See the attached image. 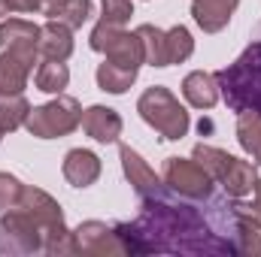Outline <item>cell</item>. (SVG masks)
Segmentation results:
<instances>
[{
	"label": "cell",
	"mask_w": 261,
	"mask_h": 257,
	"mask_svg": "<svg viewBox=\"0 0 261 257\" xmlns=\"http://www.w3.org/2000/svg\"><path fill=\"white\" fill-rule=\"evenodd\" d=\"M140 203L130 224H116L125 254H237V218L228 200H210L203 209L164 188Z\"/></svg>",
	"instance_id": "1"
},
{
	"label": "cell",
	"mask_w": 261,
	"mask_h": 257,
	"mask_svg": "<svg viewBox=\"0 0 261 257\" xmlns=\"http://www.w3.org/2000/svg\"><path fill=\"white\" fill-rule=\"evenodd\" d=\"M219 97L231 112H261V40L246 46L243 55L225 70L213 73Z\"/></svg>",
	"instance_id": "2"
},
{
	"label": "cell",
	"mask_w": 261,
	"mask_h": 257,
	"mask_svg": "<svg viewBox=\"0 0 261 257\" xmlns=\"http://www.w3.org/2000/svg\"><path fill=\"white\" fill-rule=\"evenodd\" d=\"M137 112L140 118L149 124L152 130L161 133V139H182L189 127H192V118L186 112V106L161 85L155 88H146L137 100Z\"/></svg>",
	"instance_id": "3"
},
{
	"label": "cell",
	"mask_w": 261,
	"mask_h": 257,
	"mask_svg": "<svg viewBox=\"0 0 261 257\" xmlns=\"http://www.w3.org/2000/svg\"><path fill=\"white\" fill-rule=\"evenodd\" d=\"M79 121H82L79 100L67 97V94H58L55 100H49L43 106H34L28 112L24 127L37 139H61V136H67V133H73L79 127Z\"/></svg>",
	"instance_id": "4"
},
{
	"label": "cell",
	"mask_w": 261,
	"mask_h": 257,
	"mask_svg": "<svg viewBox=\"0 0 261 257\" xmlns=\"http://www.w3.org/2000/svg\"><path fill=\"white\" fill-rule=\"evenodd\" d=\"M0 251H9V254L43 251V227L24 206L6 209L0 215Z\"/></svg>",
	"instance_id": "5"
},
{
	"label": "cell",
	"mask_w": 261,
	"mask_h": 257,
	"mask_svg": "<svg viewBox=\"0 0 261 257\" xmlns=\"http://www.w3.org/2000/svg\"><path fill=\"white\" fill-rule=\"evenodd\" d=\"M164 185L176 197L186 200H210L213 197V176L197 164L195 157H167L164 164Z\"/></svg>",
	"instance_id": "6"
},
{
	"label": "cell",
	"mask_w": 261,
	"mask_h": 257,
	"mask_svg": "<svg viewBox=\"0 0 261 257\" xmlns=\"http://www.w3.org/2000/svg\"><path fill=\"white\" fill-rule=\"evenodd\" d=\"M73 239H76V254H125L116 227L103 221H82L73 230Z\"/></svg>",
	"instance_id": "7"
},
{
	"label": "cell",
	"mask_w": 261,
	"mask_h": 257,
	"mask_svg": "<svg viewBox=\"0 0 261 257\" xmlns=\"http://www.w3.org/2000/svg\"><path fill=\"white\" fill-rule=\"evenodd\" d=\"M119 157H122V170H125V176H128L130 188L134 194L140 197V200H146V197H152V194H161L167 185L155 176V170L130 148V145H119Z\"/></svg>",
	"instance_id": "8"
},
{
	"label": "cell",
	"mask_w": 261,
	"mask_h": 257,
	"mask_svg": "<svg viewBox=\"0 0 261 257\" xmlns=\"http://www.w3.org/2000/svg\"><path fill=\"white\" fill-rule=\"evenodd\" d=\"M34 64H37V58H31V55L0 49V94H21L28 88Z\"/></svg>",
	"instance_id": "9"
},
{
	"label": "cell",
	"mask_w": 261,
	"mask_h": 257,
	"mask_svg": "<svg viewBox=\"0 0 261 257\" xmlns=\"http://www.w3.org/2000/svg\"><path fill=\"white\" fill-rule=\"evenodd\" d=\"M0 49H12V52L40 58V27L24 18L0 21Z\"/></svg>",
	"instance_id": "10"
},
{
	"label": "cell",
	"mask_w": 261,
	"mask_h": 257,
	"mask_svg": "<svg viewBox=\"0 0 261 257\" xmlns=\"http://www.w3.org/2000/svg\"><path fill=\"white\" fill-rule=\"evenodd\" d=\"M100 157L88 148H70L64 154V179L73 185V188H91L97 179H100Z\"/></svg>",
	"instance_id": "11"
},
{
	"label": "cell",
	"mask_w": 261,
	"mask_h": 257,
	"mask_svg": "<svg viewBox=\"0 0 261 257\" xmlns=\"http://www.w3.org/2000/svg\"><path fill=\"white\" fill-rule=\"evenodd\" d=\"M79 127L94 142H116L122 136V115L116 109H110V106H88L82 112Z\"/></svg>",
	"instance_id": "12"
},
{
	"label": "cell",
	"mask_w": 261,
	"mask_h": 257,
	"mask_svg": "<svg viewBox=\"0 0 261 257\" xmlns=\"http://www.w3.org/2000/svg\"><path fill=\"white\" fill-rule=\"evenodd\" d=\"M240 0H192V15L203 34H219L228 27Z\"/></svg>",
	"instance_id": "13"
},
{
	"label": "cell",
	"mask_w": 261,
	"mask_h": 257,
	"mask_svg": "<svg viewBox=\"0 0 261 257\" xmlns=\"http://www.w3.org/2000/svg\"><path fill=\"white\" fill-rule=\"evenodd\" d=\"M73 55V27L49 18L40 27V58L46 61H67Z\"/></svg>",
	"instance_id": "14"
},
{
	"label": "cell",
	"mask_w": 261,
	"mask_h": 257,
	"mask_svg": "<svg viewBox=\"0 0 261 257\" xmlns=\"http://www.w3.org/2000/svg\"><path fill=\"white\" fill-rule=\"evenodd\" d=\"M18 206H24V209L40 221L43 230H52V227H61V224H64V212H61L58 200L49 197L46 191H40V188H28V185H24V194H21V203H18Z\"/></svg>",
	"instance_id": "15"
},
{
	"label": "cell",
	"mask_w": 261,
	"mask_h": 257,
	"mask_svg": "<svg viewBox=\"0 0 261 257\" xmlns=\"http://www.w3.org/2000/svg\"><path fill=\"white\" fill-rule=\"evenodd\" d=\"M182 97L189 100V106L195 109H213L219 103V85H216V76L213 73H203L195 70L182 79Z\"/></svg>",
	"instance_id": "16"
},
{
	"label": "cell",
	"mask_w": 261,
	"mask_h": 257,
	"mask_svg": "<svg viewBox=\"0 0 261 257\" xmlns=\"http://www.w3.org/2000/svg\"><path fill=\"white\" fill-rule=\"evenodd\" d=\"M255 182H258L255 164L252 160H240V157H231L228 170L219 179V185L228 191V197H246V194H252Z\"/></svg>",
	"instance_id": "17"
},
{
	"label": "cell",
	"mask_w": 261,
	"mask_h": 257,
	"mask_svg": "<svg viewBox=\"0 0 261 257\" xmlns=\"http://www.w3.org/2000/svg\"><path fill=\"white\" fill-rule=\"evenodd\" d=\"M43 15L61 21L67 27H82L91 15V0H46L43 3Z\"/></svg>",
	"instance_id": "18"
},
{
	"label": "cell",
	"mask_w": 261,
	"mask_h": 257,
	"mask_svg": "<svg viewBox=\"0 0 261 257\" xmlns=\"http://www.w3.org/2000/svg\"><path fill=\"white\" fill-rule=\"evenodd\" d=\"M140 46H143V61L152 67H167V30L155 24H140L137 27Z\"/></svg>",
	"instance_id": "19"
},
{
	"label": "cell",
	"mask_w": 261,
	"mask_h": 257,
	"mask_svg": "<svg viewBox=\"0 0 261 257\" xmlns=\"http://www.w3.org/2000/svg\"><path fill=\"white\" fill-rule=\"evenodd\" d=\"M237 142L252 157V164L261 167V112H240V118H237Z\"/></svg>",
	"instance_id": "20"
},
{
	"label": "cell",
	"mask_w": 261,
	"mask_h": 257,
	"mask_svg": "<svg viewBox=\"0 0 261 257\" xmlns=\"http://www.w3.org/2000/svg\"><path fill=\"white\" fill-rule=\"evenodd\" d=\"M137 73H140V70L113 64V61L103 58V64L97 67V88L107 91V94H125L130 85L137 82Z\"/></svg>",
	"instance_id": "21"
},
{
	"label": "cell",
	"mask_w": 261,
	"mask_h": 257,
	"mask_svg": "<svg viewBox=\"0 0 261 257\" xmlns=\"http://www.w3.org/2000/svg\"><path fill=\"white\" fill-rule=\"evenodd\" d=\"M34 82L46 94H61L70 85V70H67L64 61H46L43 58V64L37 67V73H34Z\"/></svg>",
	"instance_id": "22"
},
{
	"label": "cell",
	"mask_w": 261,
	"mask_h": 257,
	"mask_svg": "<svg viewBox=\"0 0 261 257\" xmlns=\"http://www.w3.org/2000/svg\"><path fill=\"white\" fill-rule=\"evenodd\" d=\"M31 112V103L24 100V94H0V127L3 133L24 127Z\"/></svg>",
	"instance_id": "23"
},
{
	"label": "cell",
	"mask_w": 261,
	"mask_h": 257,
	"mask_svg": "<svg viewBox=\"0 0 261 257\" xmlns=\"http://www.w3.org/2000/svg\"><path fill=\"white\" fill-rule=\"evenodd\" d=\"M192 157H195L197 164L213 176V182H219L222 179V173L228 170V164H231V157L234 154H228V151H222V148H213V145H195V151H192Z\"/></svg>",
	"instance_id": "24"
},
{
	"label": "cell",
	"mask_w": 261,
	"mask_h": 257,
	"mask_svg": "<svg viewBox=\"0 0 261 257\" xmlns=\"http://www.w3.org/2000/svg\"><path fill=\"white\" fill-rule=\"evenodd\" d=\"M192 52H195V40H192L189 27H182V24L170 27V30H167V67L189 61Z\"/></svg>",
	"instance_id": "25"
},
{
	"label": "cell",
	"mask_w": 261,
	"mask_h": 257,
	"mask_svg": "<svg viewBox=\"0 0 261 257\" xmlns=\"http://www.w3.org/2000/svg\"><path fill=\"white\" fill-rule=\"evenodd\" d=\"M43 251L46 254H76V239L73 230H67V224L43 230Z\"/></svg>",
	"instance_id": "26"
},
{
	"label": "cell",
	"mask_w": 261,
	"mask_h": 257,
	"mask_svg": "<svg viewBox=\"0 0 261 257\" xmlns=\"http://www.w3.org/2000/svg\"><path fill=\"white\" fill-rule=\"evenodd\" d=\"M21 194H24V185H21L15 176L0 173V212L15 209V206L21 203Z\"/></svg>",
	"instance_id": "27"
},
{
	"label": "cell",
	"mask_w": 261,
	"mask_h": 257,
	"mask_svg": "<svg viewBox=\"0 0 261 257\" xmlns=\"http://www.w3.org/2000/svg\"><path fill=\"white\" fill-rule=\"evenodd\" d=\"M231 209H234V218H237L240 227H246V230H258L261 233V206L258 203L249 206V203H243V197H234Z\"/></svg>",
	"instance_id": "28"
},
{
	"label": "cell",
	"mask_w": 261,
	"mask_h": 257,
	"mask_svg": "<svg viewBox=\"0 0 261 257\" xmlns=\"http://www.w3.org/2000/svg\"><path fill=\"white\" fill-rule=\"evenodd\" d=\"M100 18L103 21H113V24H128L130 15H134V3L130 0H100Z\"/></svg>",
	"instance_id": "29"
},
{
	"label": "cell",
	"mask_w": 261,
	"mask_h": 257,
	"mask_svg": "<svg viewBox=\"0 0 261 257\" xmlns=\"http://www.w3.org/2000/svg\"><path fill=\"white\" fill-rule=\"evenodd\" d=\"M46 0H3L6 12H43Z\"/></svg>",
	"instance_id": "30"
},
{
	"label": "cell",
	"mask_w": 261,
	"mask_h": 257,
	"mask_svg": "<svg viewBox=\"0 0 261 257\" xmlns=\"http://www.w3.org/2000/svg\"><path fill=\"white\" fill-rule=\"evenodd\" d=\"M252 194H255V203H258V206H261V179H258V182H255V188H252Z\"/></svg>",
	"instance_id": "31"
},
{
	"label": "cell",
	"mask_w": 261,
	"mask_h": 257,
	"mask_svg": "<svg viewBox=\"0 0 261 257\" xmlns=\"http://www.w3.org/2000/svg\"><path fill=\"white\" fill-rule=\"evenodd\" d=\"M3 12H6V6H3V0H0V15H3Z\"/></svg>",
	"instance_id": "32"
},
{
	"label": "cell",
	"mask_w": 261,
	"mask_h": 257,
	"mask_svg": "<svg viewBox=\"0 0 261 257\" xmlns=\"http://www.w3.org/2000/svg\"><path fill=\"white\" fill-rule=\"evenodd\" d=\"M3 136H6V133H3V127H0V142H3Z\"/></svg>",
	"instance_id": "33"
}]
</instances>
